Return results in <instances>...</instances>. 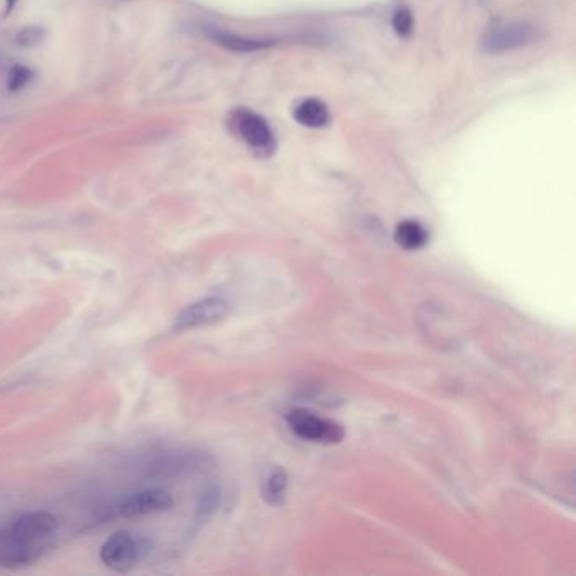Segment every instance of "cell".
<instances>
[{
    "instance_id": "6da1fadb",
    "label": "cell",
    "mask_w": 576,
    "mask_h": 576,
    "mask_svg": "<svg viewBox=\"0 0 576 576\" xmlns=\"http://www.w3.org/2000/svg\"><path fill=\"white\" fill-rule=\"evenodd\" d=\"M58 528V519L51 512H28L17 517L0 534V565L6 568L33 565L51 548Z\"/></svg>"
},
{
    "instance_id": "7a4b0ae2",
    "label": "cell",
    "mask_w": 576,
    "mask_h": 576,
    "mask_svg": "<svg viewBox=\"0 0 576 576\" xmlns=\"http://www.w3.org/2000/svg\"><path fill=\"white\" fill-rule=\"evenodd\" d=\"M147 553H149V543L146 539L136 538L127 531H117L102 544L100 560L110 570L127 573L142 558H146Z\"/></svg>"
},
{
    "instance_id": "3957f363",
    "label": "cell",
    "mask_w": 576,
    "mask_h": 576,
    "mask_svg": "<svg viewBox=\"0 0 576 576\" xmlns=\"http://www.w3.org/2000/svg\"><path fill=\"white\" fill-rule=\"evenodd\" d=\"M229 125L235 136L239 137L240 141H244L250 149H254L256 153L264 154V156L274 153L276 139H274L271 127L261 115L249 109H235L230 114Z\"/></svg>"
},
{
    "instance_id": "277c9868",
    "label": "cell",
    "mask_w": 576,
    "mask_h": 576,
    "mask_svg": "<svg viewBox=\"0 0 576 576\" xmlns=\"http://www.w3.org/2000/svg\"><path fill=\"white\" fill-rule=\"evenodd\" d=\"M288 424L294 435L311 443H340L342 426L330 419H323L306 409H293L288 414Z\"/></svg>"
},
{
    "instance_id": "5b68a950",
    "label": "cell",
    "mask_w": 576,
    "mask_h": 576,
    "mask_svg": "<svg viewBox=\"0 0 576 576\" xmlns=\"http://www.w3.org/2000/svg\"><path fill=\"white\" fill-rule=\"evenodd\" d=\"M536 38V28L529 22H502L490 28L482 39L487 53H504L522 48Z\"/></svg>"
},
{
    "instance_id": "8992f818",
    "label": "cell",
    "mask_w": 576,
    "mask_h": 576,
    "mask_svg": "<svg viewBox=\"0 0 576 576\" xmlns=\"http://www.w3.org/2000/svg\"><path fill=\"white\" fill-rule=\"evenodd\" d=\"M229 313V305L220 298H205L202 301H196L193 305L186 306L181 311L176 321H174V330L176 332H188L195 328L208 327L213 323L223 320Z\"/></svg>"
},
{
    "instance_id": "52a82bcc",
    "label": "cell",
    "mask_w": 576,
    "mask_h": 576,
    "mask_svg": "<svg viewBox=\"0 0 576 576\" xmlns=\"http://www.w3.org/2000/svg\"><path fill=\"white\" fill-rule=\"evenodd\" d=\"M173 506V495L166 490L147 489L122 500L115 512H117V516L131 519V517L149 516V514L169 511Z\"/></svg>"
},
{
    "instance_id": "ba28073f",
    "label": "cell",
    "mask_w": 576,
    "mask_h": 576,
    "mask_svg": "<svg viewBox=\"0 0 576 576\" xmlns=\"http://www.w3.org/2000/svg\"><path fill=\"white\" fill-rule=\"evenodd\" d=\"M203 34L212 39L218 46L230 49L235 53H254L259 49L269 48L271 41L267 39L247 38L242 34L230 33L227 29L215 28V26H203Z\"/></svg>"
},
{
    "instance_id": "9c48e42d",
    "label": "cell",
    "mask_w": 576,
    "mask_h": 576,
    "mask_svg": "<svg viewBox=\"0 0 576 576\" xmlns=\"http://www.w3.org/2000/svg\"><path fill=\"white\" fill-rule=\"evenodd\" d=\"M33 80V71L21 63H14L7 55L0 53V90L7 92H19Z\"/></svg>"
},
{
    "instance_id": "30bf717a",
    "label": "cell",
    "mask_w": 576,
    "mask_h": 576,
    "mask_svg": "<svg viewBox=\"0 0 576 576\" xmlns=\"http://www.w3.org/2000/svg\"><path fill=\"white\" fill-rule=\"evenodd\" d=\"M294 119L296 122L310 129H318L328 124L330 112L327 105L323 104L318 98H308L296 105L294 109Z\"/></svg>"
},
{
    "instance_id": "8fae6325",
    "label": "cell",
    "mask_w": 576,
    "mask_h": 576,
    "mask_svg": "<svg viewBox=\"0 0 576 576\" xmlns=\"http://www.w3.org/2000/svg\"><path fill=\"white\" fill-rule=\"evenodd\" d=\"M394 239H396L397 245H401L403 249L419 250L423 249L428 242V232L421 223L414 222V220H404L397 225Z\"/></svg>"
},
{
    "instance_id": "7c38bea8",
    "label": "cell",
    "mask_w": 576,
    "mask_h": 576,
    "mask_svg": "<svg viewBox=\"0 0 576 576\" xmlns=\"http://www.w3.org/2000/svg\"><path fill=\"white\" fill-rule=\"evenodd\" d=\"M286 485H288V477L286 473L278 468L269 475V479L266 482V489H264V499L269 502V504H274L278 506L283 500L284 492H286Z\"/></svg>"
},
{
    "instance_id": "4fadbf2b",
    "label": "cell",
    "mask_w": 576,
    "mask_h": 576,
    "mask_svg": "<svg viewBox=\"0 0 576 576\" xmlns=\"http://www.w3.org/2000/svg\"><path fill=\"white\" fill-rule=\"evenodd\" d=\"M392 28L396 31L397 36L408 38L413 33L414 21L413 14L409 9H399L392 17Z\"/></svg>"
},
{
    "instance_id": "5bb4252c",
    "label": "cell",
    "mask_w": 576,
    "mask_h": 576,
    "mask_svg": "<svg viewBox=\"0 0 576 576\" xmlns=\"http://www.w3.org/2000/svg\"><path fill=\"white\" fill-rule=\"evenodd\" d=\"M43 36V31L39 28H26L17 34V41L21 46H33V44H38Z\"/></svg>"
},
{
    "instance_id": "9a60e30c",
    "label": "cell",
    "mask_w": 576,
    "mask_h": 576,
    "mask_svg": "<svg viewBox=\"0 0 576 576\" xmlns=\"http://www.w3.org/2000/svg\"><path fill=\"white\" fill-rule=\"evenodd\" d=\"M6 2H7L6 14H9V12H11L12 9H14V7H16L17 0H6Z\"/></svg>"
}]
</instances>
